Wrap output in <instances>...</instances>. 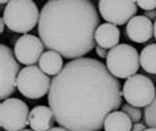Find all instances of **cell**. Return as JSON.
I'll list each match as a JSON object with an SVG mask.
<instances>
[{
	"mask_svg": "<svg viewBox=\"0 0 156 131\" xmlns=\"http://www.w3.org/2000/svg\"><path fill=\"white\" fill-rule=\"evenodd\" d=\"M122 85L101 61L70 60L53 77L48 93L56 121L69 131H99L110 113L122 106Z\"/></svg>",
	"mask_w": 156,
	"mask_h": 131,
	"instance_id": "6da1fadb",
	"label": "cell"
},
{
	"mask_svg": "<svg viewBox=\"0 0 156 131\" xmlns=\"http://www.w3.org/2000/svg\"><path fill=\"white\" fill-rule=\"evenodd\" d=\"M99 25V13L90 0H48L40 12L38 37L49 51L76 60L95 48Z\"/></svg>",
	"mask_w": 156,
	"mask_h": 131,
	"instance_id": "7a4b0ae2",
	"label": "cell"
},
{
	"mask_svg": "<svg viewBox=\"0 0 156 131\" xmlns=\"http://www.w3.org/2000/svg\"><path fill=\"white\" fill-rule=\"evenodd\" d=\"M7 28L16 33H28L40 21L38 7L33 0H11L3 11Z\"/></svg>",
	"mask_w": 156,
	"mask_h": 131,
	"instance_id": "3957f363",
	"label": "cell"
},
{
	"mask_svg": "<svg viewBox=\"0 0 156 131\" xmlns=\"http://www.w3.org/2000/svg\"><path fill=\"white\" fill-rule=\"evenodd\" d=\"M106 66L116 78H130L140 68V55L132 45L118 44L108 49Z\"/></svg>",
	"mask_w": 156,
	"mask_h": 131,
	"instance_id": "277c9868",
	"label": "cell"
},
{
	"mask_svg": "<svg viewBox=\"0 0 156 131\" xmlns=\"http://www.w3.org/2000/svg\"><path fill=\"white\" fill-rule=\"evenodd\" d=\"M49 76L41 70L40 66H29L23 68L17 77V90L21 95L30 99H40L49 93L50 89Z\"/></svg>",
	"mask_w": 156,
	"mask_h": 131,
	"instance_id": "5b68a950",
	"label": "cell"
},
{
	"mask_svg": "<svg viewBox=\"0 0 156 131\" xmlns=\"http://www.w3.org/2000/svg\"><path fill=\"white\" fill-rule=\"evenodd\" d=\"M122 94L127 103L140 109H146L156 97V87L148 77L143 74H134L123 83Z\"/></svg>",
	"mask_w": 156,
	"mask_h": 131,
	"instance_id": "8992f818",
	"label": "cell"
},
{
	"mask_svg": "<svg viewBox=\"0 0 156 131\" xmlns=\"http://www.w3.org/2000/svg\"><path fill=\"white\" fill-rule=\"evenodd\" d=\"M29 107L19 98H7L0 105V126L5 131H21L29 125Z\"/></svg>",
	"mask_w": 156,
	"mask_h": 131,
	"instance_id": "52a82bcc",
	"label": "cell"
},
{
	"mask_svg": "<svg viewBox=\"0 0 156 131\" xmlns=\"http://www.w3.org/2000/svg\"><path fill=\"white\" fill-rule=\"evenodd\" d=\"M19 64L13 51L5 44L0 45V98L7 99L17 87Z\"/></svg>",
	"mask_w": 156,
	"mask_h": 131,
	"instance_id": "ba28073f",
	"label": "cell"
},
{
	"mask_svg": "<svg viewBox=\"0 0 156 131\" xmlns=\"http://www.w3.org/2000/svg\"><path fill=\"white\" fill-rule=\"evenodd\" d=\"M99 15L103 20L115 25L127 24L138 12L136 0H99Z\"/></svg>",
	"mask_w": 156,
	"mask_h": 131,
	"instance_id": "9c48e42d",
	"label": "cell"
},
{
	"mask_svg": "<svg viewBox=\"0 0 156 131\" xmlns=\"http://www.w3.org/2000/svg\"><path fill=\"white\" fill-rule=\"evenodd\" d=\"M44 47L45 45L40 37L33 34H23L15 42L13 53L19 62L29 66L40 61L44 53Z\"/></svg>",
	"mask_w": 156,
	"mask_h": 131,
	"instance_id": "30bf717a",
	"label": "cell"
},
{
	"mask_svg": "<svg viewBox=\"0 0 156 131\" xmlns=\"http://www.w3.org/2000/svg\"><path fill=\"white\" fill-rule=\"evenodd\" d=\"M126 33L130 40L138 44H144L154 36V23L144 15L134 16L127 23Z\"/></svg>",
	"mask_w": 156,
	"mask_h": 131,
	"instance_id": "8fae6325",
	"label": "cell"
},
{
	"mask_svg": "<svg viewBox=\"0 0 156 131\" xmlns=\"http://www.w3.org/2000/svg\"><path fill=\"white\" fill-rule=\"evenodd\" d=\"M56 122L53 110L49 106H34L29 113V126L34 131H49L54 127Z\"/></svg>",
	"mask_w": 156,
	"mask_h": 131,
	"instance_id": "7c38bea8",
	"label": "cell"
},
{
	"mask_svg": "<svg viewBox=\"0 0 156 131\" xmlns=\"http://www.w3.org/2000/svg\"><path fill=\"white\" fill-rule=\"evenodd\" d=\"M120 30L115 24L106 23L101 24L95 30V42L97 45L105 49H111L119 44Z\"/></svg>",
	"mask_w": 156,
	"mask_h": 131,
	"instance_id": "4fadbf2b",
	"label": "cell"
},
{
	"mask_svg": "<svg viewBox=\"0 0 156 131\" xmlns=\"http://www.w3.org/2000/svg\"><path fill=\"white\" fill-rule=\"evenodd\" d=\"M103 129L105 131H131L132 119L123 110H115L106 117Z\"/></svg>",
	"mask_w": 156,
	"mask_h": 131,
	"instance_id": "5bb4252c",
	"label": "cell"
},
{
	"mask_svg": "<svg viewBox=\"0 0 156 131\" xmlns=\"http://www.w3.org/2000/svg\"><path fill=\"white\" fill-rule=\"evenodd\" d=\"M38 66L48 76H57L65 65H64V61H62V56L60 53L48 49L46 52L42 53L41 58L38 61Z\"/></svg>",
	"mask_w": 156,
	"mask_h": 131,
	"instance_id": "9a60e30c",
	"label": "cell"
},
{
	"mask_svg": "<svg viewBox=\"0 0 156 131\" xmlns=\"http://www.w3.org/2000/svg\"><path fill=\"white\" fill-rule=\"evenodd\" d=\"M140 68L150 74H156V44H150L140 52Z\"/></svg>",
	"mask_w": 156,
	"mask_h": 131,
	"instance_id": "2e32d148",
	"label": "cell"
},
{
	"mask_svg": "<svg viewBox=\"0 0 156 131\" xmlns=\"http://www.w3.org/2000/svg\"><path fill=\"white\" fill-rule=\"evenodd\" d=\"M144 123L148 127H156V97L144 110Z\"/></svg>",
	"mask_w": 156,
	"mask_h": 131,
	"instance_id": "e0dca14e",
	"label": "cell"
},
{
	"mask_svg": "<svg viewBox=\"0 0 156 131\" xmlns=\"http://www.w3.org/2000/svg\"><path fill=\"white\" fill-rule=\"evenodd\" d=\"M122 110L132 119V122H139L140 119H142V117H143L140 107L132 106V105H130V103H124V105L122 106Z\"/></svg>",
	"mask_w": 156,
	"mask_h": 131,
	"instance_id": "ac0fdd59",
	"label": "cell"
},
{
	"mask_svg": "<svg viewBox=\"0 0 156 131\" xmlns=\"http://www.w3.org/2000/svg\"><path fill=\"white\" fill-rule=\"evenodd\" d=\"M136 4L143 11H154L156 9V0H136Z\"/></svg>",
	"mask_w": 156,
	"mask_h": 131,
	"instance_id": "d6986e66",
	"label": "cell"
},
{
	"mask_svg": "<svg viewBox=\"0 0 156 131\" xmlns=\"http://www.w3.org/2000/svg\"><path fill=\"white\" fill-rule=\"evenodd\" d=\"M95 52H97V55H98L99 57H102V58H106L107 57V49H105L102 47H99V45H97L95 47Z\"/></svg>",
	"mask_w": 156,
	"mask_h": 131,
	"instance_id": "ffe728a7",
	"label": "cell"
},
{
	"mask_svg": "<svg viewBox=\"0 0 156 131\" xmlns=\"http://www.w3.org/2000/svg\"><path fill=\"white\" fill-rule=\"evenodd\" d=\"M147 127L143 125V123H140V122H135L134 123V126H132V130L131 131H144Z\"/></svg>",
	"mask_w": 156,
	"mask_h": 131,
	"instance_id": "44dd1931",
	"label": "cell"
},
{
	"mask_svg": "<svg viewBox=\"0 0 156 131\" xmlns=\"http://www.w3.org/2000/svg\"><path fill=\"white\" fill-rule=\"evenodd\" d=\"M144 16H147L148 19H151V20H156V9L146 11V12H144Z\"/></svg>",
	"mask_w": 156,
	"mask_h": 131,
	"instance_id": "7402d4cb",
	"label": "cell"
},
{
	"mask_svg": "<svg viewBox=\"0 0 156 131\" xmlns=\"http://www.w3.org/2000/svg\"><path fill=\"white\" fill-rule=\"evenodd\" d=\"M49 131H69V130L65 129V127H62V126H58V127H53V129H50Z\"/></svg>",
	"mask_w": 156,
	"mask_h": 131,
	"instance_id": "603a6c76",
	"label": "cell"
},
{
	"mask_svg": "<svg viewBox=\"0 0 156 131\" xmlns=\"http://www.w3.org/2000/svg\"><path fill=\"white\" fill-rule=\"evenodd\" d=\"M4 28H5V21H4V19L2 17V20H0V30H2V33L4 32Z\"/></svg>",
	"mask_w": 156,
	"mask_h": 131,
	"instance_id": "cb8c5ba5",
	"label": "cell"
},
{
	"mask_svg": "<svg viewBox=\"0 0 156 131\" xmlns=\"http://www.w3.org/2000/svg\"><path fill=\"white\" fill-rule=\"evenodd\" d=\"M9 2H11V0H0V3H2L3 5H4V4H8Z\"/></svg>",
	"mask_w": 156,
	"mask_h": 131,
	"instance_id": "d4e9b609",
	"label": "cell"
},
{
	"mask_svg": "<svg viewBox=\"0 0 156 131\" xmlns=\"http://www.w3.org/2000/svg\"><path fill=\"white\" fill-rule=\"evenodd\" d=\"M144 131H156V127H148V129H146Z\"/></svg>",
	"mask_w": 156,
	"mask_h": 131,
	"instance_id": "484cf974",
	"label": "cell"
},
{
	"mask_svg": "<svg viewBox=\"0 0 156 131\" xmlns=\"http://www.w3.org/2000/svg\"><path fill=\"white\" fill-rule=\"evenodd\" d=\"M154 36H155V40H156V20H155V24H154Z\"/></svg>",
	"mask_w": 156,
	"mask_h": 131,
	"instance_id": "4316f807",
	"label": "cell"
},
{
	"mask_svg": "<svg viewBox=\"0 0 156 131\" xmlns=\"http://www.w3.org/2000/svg\"><path fill=\"white\" fill-rule=\"evenodd\" d=\"M21 131H34V130H32V129H30V130H25L24 129V130H21Z\"/></svg>",
	"mask_w": 156,
	"mask_h": 131,
	"instance_id": "83f0119b",
	"label": "cell"
},
{
	"mask_svg": "<svg viewBox=\"0 0 156 131\" xmlns=\"http://www.w3.org/2000/svg\"><path fill=\"white\" fill-rule=\"evenodd\" d=\"M4 131H5V130H4Z\"/></svg>",
	"mask_w": 156,
	"mask_h": 131,
	"instance_id": "f1b7e54d",
	"label": "cell"
}]
</instances>
